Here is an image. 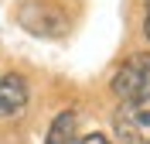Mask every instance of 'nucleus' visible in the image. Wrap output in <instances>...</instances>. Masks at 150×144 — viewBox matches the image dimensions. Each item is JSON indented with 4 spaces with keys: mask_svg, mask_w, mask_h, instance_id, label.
Returning a JSON list of instances; mask_svg holds the SVG:
<instances>
[{
    "mask_svg": "<svg viewBox=\"0 0 150 144\" xmlns=\"http://www.w3.org/2000/svg\"><path fill=\"white\" fill-rule=\"evenodd\" d=\"M112 93L120 96L123 103L147 100L150 96V52L130 55L120 69H116V76H112Z\"/></svg>",
    "mask_w": 150,
    "mask_h": 144,
    "instance_id": "f257e3e1",
    "label": "nucleus"
},
{
    "mask_svg": "<svg viewBox=\"0 0 150 144\" xmlns=\"http://www.w3.org/2000/svg\"><path fill=\"white\" fill-rule=\"evenodd\" d=\"M112 130L120 144H150V96L123 103L112 117Z\"/></svg>",
    "mask_w": 150,
    "mask_h": 144,
    "instance_id": "f03ea898",
    "label": "nucleus"
},
{
    "mask_svg": "<svg viewBox=\"0 0 150 144\" xmlns=\"http://www.w3.org/2000/svg\"><path fill=\"white\" fill-rule=\"evenodd\" d=\"M21 24L31 31V34H41V38H58L65 34V14L48 4H24L21 7Z\"/></svg>",
    "mask_w": 150,
    "mask_h": 144,
    "instance_id": "7ed1b4c3",
    "label": "nucleus"
},
{
    "mask_svg": "<svg viewBox=\"0 0 150 144\" xmlns=\"http://www.w3.org/2000/svg\"><path fill=\"white\" fill-rule=\"evenodd\" d=\"M24 106H28V82L17 72H7L0 79V120L17 117Z\"/></svg>",
    "mask_w": 150,
    "mask_h": 144,
    "instance_id": "20e7f679",
    "label": "nucleus"
},
{
    "mask_svg": "<svg viewBox=\"0 0 150 144\" xmlns=\"http://www.w3.org/2000/svg\"><path fill=\"white\" fill-rule=\"evenodd\" d=\"M72 130H75V113H62L55 124H51L48 144H68V141H72Z\"/></svg>",
    "mask_w": 150,
    "mask_h": 144,
    "instance_id": "39448f33",
    "label": "nucleus"
},
{
    "mask_svg": "<svg viewBox=\"0 0 150 144\" xmlns=\"http://www.w3.org/2000/svg\"><path fill=\"white\" fill-rule=\"evenodd\" d=\"M68 144H109L106 134H82V137H72Z\"/></svg>",
    "mask_w": 150,
    "mask_h": 144,
    "instance_id": "423d86ee",
    "label": "nucleus"
},
{
    "mask_svg": "<svg viewBox=\"0 0 150 144\" xmlns=\"http://www.w3.org/2000/svg\"><path fill=\"white\" fill-rule=\"evenodd\" d=\"M143 31H147V38H150V14H147V24H143Z\"/></svg>",
    "mask_w": 150,
    "mask_h": 144,
    "instance_id": "0eeeda50",
    "label": "nucleus"
},
{
    "mask_svg": "<svg viewBox=\"0 0 150 144\" xmlns=\"http://www.w3.org/2000/svg\"><path fill=\"white\" fill-rule=\"evenodd\" d=\"M147 7H150V0H147Z\"/></svg>",
    "mask_w": 150,
    "mask_h": 144,
    "instance_id": "6e6552de",
    "label": "nucleus"
}]
</instances>
